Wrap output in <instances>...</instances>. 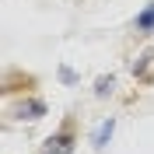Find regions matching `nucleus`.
I'll use <instances>...</instances> for the list:
<instances>
[{"label": "nucleus", "mask_w": 154, "mask_h": 154, "mask_svg": "<svg viewBox=\"0 0 154 154\" xmlns=\"http://www.w3.org/2000/svg\"><path fill=\"white\" fill-rule=\"evenodd\" d=\"M42 154H74V140H70L67 133H56L46 140V151Z\"/></svg>", "instance_id": "obj_1"}, {"label": "nucleus", "mask_w": 154, "mask_h": 154, "mask_svg": "<svg viewBox=\"0 0 154 154\" xmlns=\"http://www.w3.org/2000/svg\"><path fill=\"white\" fill-rule=\"evenodd\" d=\"M42 112H46L42 102H25V105H21V116H25V119H38Z\"/></svg>", "instance_id": "obj_3"}, {"label": "nucleus", "mask_w": 154, "mask_h": 154, "mask_svg": "<svg viewBox=\"0 0 154 154\" xmlns=\"http://www.w3.org/2000/svg\"><path fill=\"white\" fill-rule=\"evenodd\" d=\"M112 130H116V123H112V119L98 126V133H95V147H105V144H109V137H112Z\"/></svg>", "instance_id": "obj_2"}, {"label": "nucleus", "mask_w": 154, "mask_h": 154, "mask_svg": "<svg viewBox=\"0 0 154 154\" xmlns=\"http://www.w3.org/2000/svg\"><path fill=\"white\" fill-rule=\"evenodd\" d=\"M137 28H140V32H151V28H154V4L140 14V18H137Z\"/></svg>", "instance_id": "obj_4"}, {"label": "nucleus", "mask_w": 154, "mask_h": 154, "mask_svg": "<svg viewBox=\"0 0 154 154\" xmlns=\"http://www.w3.org/2000/svg\"><path fill=\"white\" fill-rule=\"evenodd\" d=\"M95 91H98V95H109V91H112V77H102Z\"/></svg>", "instance_id": "obj_5"}]
</instances>
